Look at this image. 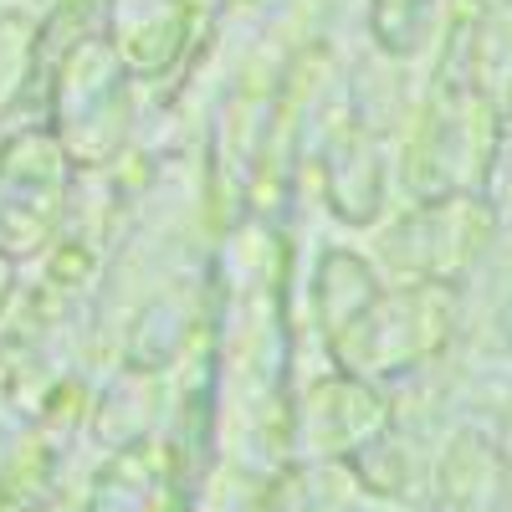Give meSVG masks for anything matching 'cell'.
Returning <instances> with one entry per match:
<instances>
[{
    "mask_svg": "<svg viewBox=\"0 0 512 512\" xmlns=\"http://www.w3.org/2000/svg\"><path fill=\"white\" fill-rule=\"evenodd\" d=\"M487 231H492V210L482 205L477 190L431 195V205H420V216L400 226V256L415 267V282L446 287L482 251Z\"/></svg>",
    "mask_w": 512,
    "mask_h": 512,
    "instance_id": "277c9868",
    "label": "cell"
},
{
    "mask_svg": "<svg viewBox=\"0 0 512 512\" xmlns=\"http://www.w3.org/2000/svg\"><path fill=\"white\" fill-rule=\"evenodd\" d=\"M456 72L472 82V93L487 103L502 134H512V0H492L482 11Z\"/></svg>",
    "mask_w": 512,
    "mask_h": 512,
    "instance_id": "8992f818",
    "label": "cell"
},
{
    "mask_svg": "<svg viewBox=\"0 0 512 512\" xmlns=\"http://www.w3.org/2000/svg\"><path fill=\"white\" fill-rule=\"evenodd\" d=\"M323 333L349 374H395L441 349L451 333V297L441 282L379 287L359 256L323 262Z\"/></svg>",
    "mask_w": 512,
    "mask_h": 512,
    "instance_id": "6da1fadb",
    "label": "cell"
},
{
    "mask_svg": "<svg viewBox=\"0 0 512 512\" xmlns=\"http://www.w3.org/2000/svg\"><path fill=\"white\" fill-rule=\"evenodd\" d=\"M11 287H16V262L0 256V313H6V303H11Z\"/></svg>",
    "mask_w": 512,
    "mask_h": 512,
    "instance_id": "52a82bcc",
    "label": "cell"
},
{
    "mask_svg": "<svg viewBox=\"0 0 512 512\" xmlns=\"http://www.w3.org/2000/svg\"><path fill=\"white\" fill-rule=\"evenodd\" d=\"M103 36L128 77H164L195 41V0H103Z\"/></svg>",
    "mask_w": 512,
    "mask_h": 512,
    "instance_id": "5b68a950",
    "label": "cell"
},
{
    "mask_svg": "<svg viewBox=\"0 0 512 512\" xmlns=\"http://www.w3.org/2000/svg\"><path fill=\"white\" fill-rule=\"evenodd\" d=\"M128 67L108 47V36H82L67 47L52 77V134L72 154V164H108L128 139Z\"/></svg>",
    "mask_w": 512,
    "mask_h": 512,
    "instance_id": "7a4b0ae2",
    "label": "cell"
},
{
    "mask_svg": "<svg viewBox=\"0 0 512 512\" xmlns=\"http://www.w3.org/2000/svg\"><path fill=\"white\" fill-rule=\"evenodd\" d=\"M72 154L52 128H21L0 149V256L31 262L41 256L67 216Z\"/></svg>",
    "mask_w": 512,
    "mask_h": 512,
    "instance_id": "3957f363",
    "label": "cell"
}]
</instances>
